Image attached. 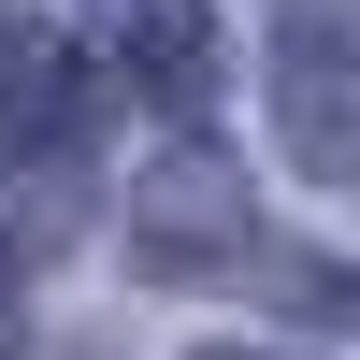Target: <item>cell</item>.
I'll use <instances>...</instances> for the list:
<instances>
[{
  "instance_id": "cell-1",
  "label": "cell",
  "mask_w": 360,
  "mask_h": 360,
  "mask_svg": "<svg viewBox=\"0 0 360 360\" xmlns=\"http://www.w3.org/2000/svg\"><path fill=\"white\" fill-rule=\"evenodd\" d=\"M274 130L303 173H346L360 144V0H288L274 15Z\"/></svg>"
},
{
  "instance_id": "cell-2",
  "label": "cell",
  "mask_w": 360,
  "mask_h": 360,
  "mask_svg": "<svg viewBox=\"0 0 360 360\" xmlns=\"http://www.w3.org/2000/svg\"><path fill=\"white\" fill-rule=\"evenodd\" d=\"M86 115H101V86H86V44H72V29H0V173L72 159Z\"/></svg>"
},
{
  "instance_id": "cell-3",
  "label": "cell",
  "mask_w": 360,
  "mask_h": 360,
  "mask_svg": "<svg viewBox=\"0 0 360 360\" xmlns=\"http://www.w3.org/2000/svg\"><path fill=\"white\" fill-rule=\"evenodd\" d=\"M144 274H245L259 231H245V188H231L217 159H159V188H144Z\"/></svg>"
},
{
  "instance_id": "cell-4",
  "label": "cell",
  "mask_w": 360,
  "mask_h": 360,
  "mask_svg": "<svg viewBox=\"0 0 360 360\" xmlns=\"http://www.w3.org/2000/svg\"><path fill=\"white\" fill-rule=\"evenodd\" d=\"M86 29L115 44V72H130L159 115L217 101V29H202V0H86Z\"/></svg>"
},
{
  "instance_id": "cell-5",
  "label": "cell",
  "mask_w": 360,
  "mask_h": 360,
  "mask_svg": "<svg viewBox=\"0 0 360 360\" xmlns=\"http://www.w3.org/2000/svg\"><path fill=\"white\" fill-rule=\"evenodd\" d=\"M15 303H29V288H15V245H0V346H15Z\"/></svg>"
},
{
  "instance_id": "cell-6",
  "label": "cell",
  "mask_w": 360,
  "mask_h": 360,
  "mask_svg": "<svg viewBox=\"0 0 360 360\" xmlns=\"http://www.w3.org/2000/svg\"><path fill=\"white\" fill-rule=\"evenodd\" d=\"M202 360H259V346H202Z\"/></svg>"
}]
</instances>
